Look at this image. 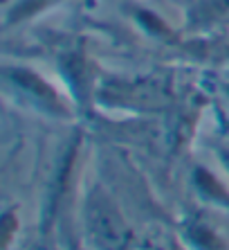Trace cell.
I'll return each instance as SVG.
<instances>
[{
    "mask_svg": "<svg viewBox=\"0 0 229 250\" xmlns=\"http://www.w3.org/2000/svg\"><path fill=\"white\" fill-rule=\"evenodd\" d=\"M63 2L65 0H16L5 12V27H16L27 21H34Z\"/></svg>",
    "mask_w": 229,
    "mask_h": 250,
    "instance_id": "obj_5",
    "label": "cell"
},
{
    "mask_svg": "<svg viewBox=\"0 0 229 250\" xmlns=\"http://www.w3.org/2000/svg\"><path fill=\"white\" fill-rule=\"evenodd\" d=\"M218 158H220V163H223V167L229 174V149H218Z\"/></svg>",
    "mask_w": 229,
    "mask_h": 250,
    "instance_id": "obj_7",
    "label": "cell"
},
{
    "mask_svg": "<svg viewBox=\"0 0 229 250\" xmlns=\"http://www.w3.org/2000/svg\"><path fill=\"white\" fill-rule=\"evenodd\" d=\"M182 237L193 250H225V244L220 241L218 232L195 219H187L182 226Z\"/></svg>",
    "mask_w": 229,
    "mask_h": 250,
    "instance_id": "obj_6",
    "label": "cell"
},
{
    "mask_svg": "<svg viewBox=\"0 0 229 250\" xmlns=\"http://www.w3.org/2000/svg\"><path fill=\"white\" fill-rule=\"evenodd\" d=\"M2 88L16 104H23L29 111L43 113V115L57 117V120L72 115V108H70L63 95L58 93L40 72H36L29 65L5 63Z\"/></svg>",
    "mask_w": 229,
    "mask_h": 250,
    "instance_id": "obj_1",
    "label": "cell"
},
{
    "mask_svg": "<svg viewBox=\"0 0 229 250\" xmlns=\"http://www.w3.org/2000/svg\"><path fill=\"white\" fill-rule=\"evenodd\" d=\"M83 228L95 250H133L131 230L117 205L103 189L95 187L83 203Z\"/></svg>",
    "mask_w": 229,
    "mask_h": 250,
    "instance_id": "obj_2",
    "label": "cell"
},
{
    "mask_svg": "<svg viewBox=\"0 0 229 250\" xmlns=\"http://www.w3.org/2000/svg\"><path fill=\"white\" fill-rule=\"evenodd\" d=\"M106 95L114 99V104L121 97H128L131 106H151L155 102H164L169 97V83L164 77H139V79H117L106 83Z\"/></svg>",
    "mask_w": 229,
    "mask_h": 250,
    "instance_id": "obj_3",
    "label": "cell"
},
{
    "mask_svg": "<svg viewBox=\"0 0 229 250\" xmlns=\"http://www.w3.org/2000/svg\"><path fill=\"white\" fill-rule=\"evenodd\" d=\"M166 250H184V248L178 244V241H171V244H169V248H166Z\"/></svg>",
    "mask_w": 229,
    "mask_h": 250,
    "instance_id": "obj_8",
    "label": "cell"
},
{
    "mask_svg": "<svg viewBox=\"0 0 229 250\" xmlns=\"http://www.w3.org/2000/svg\"><path fill=\"white\" fill-rule=\"evenodd\" d=\"M229 25V0H198L187 12L191 32H211Z\"/></svg>",
    "mask_w": 229,
    "mask_h": 250,
    "instance_id": "obj_4",
    "label": "cell"
}]
</instances>
